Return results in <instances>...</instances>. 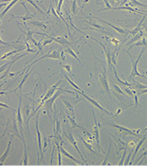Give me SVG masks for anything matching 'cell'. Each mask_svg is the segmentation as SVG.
Returning <instances> with one entry per match:
<instances>
[{
	"label": "cell",
	"mask_w": 147,
	"mask_h": 166,
	"mask_svg": "<svg viewBox=\"0 0 147 166\" xmlns=\"http://www.w3.org/2000/svg\"><path fill=\"white\" fill-rule=\"evenodd\" d=\"M147 93V88H145V89H142V90H139V91H136V95L137 96H143V94H146Z\"/></svg>",
	"instance_id": "obj_40"
},
{
	"label": "cell",
	"mask_w": 147,
	"mask_h": 166,
	"mask_svg": "<svg viewBox=\"0 0 147 166\" xmlns=\"http://www.w3.org/2000/svg\"><path fill=\"white\" fill-rule=\"evenodd\" d=\"M61 82H62V81H58V82H57L56 83V84L55 85H54L51 88H49L48 90H47V92H46L45 93V95H44V97H42V100H41V103L39 104V106H38L37 107V109L35 110V112L38 110H39V108L40 107H42L43 106V105H44V101H46V100H47L48 99H50V97L54 95V93H55V92H57V90L58 89V86L61 84Z\"/></svg>",
	"instance_id": "obj_4"
},
{
	"label": "cell",
	"mask_w": 147,
	"mask_h": 166,
	"mask_svg": "<svg viewBox=\"0 0 147 166\" xmlns=\"http://www.w3.org/2000/svg\"><path fill=\"white\" fill-rule=\"evenodd\" d=\"M0 1H1V3H3L4 1L5 2H9V1H12V0H0Z\"/></svg>",
	"instance_id": "obj_47"
},
{
	"label": "cell",
	"mask_w": 147,
	"mask_h": 166,
	"mask_svg": "<svg viewBox=\"0 0 147 166\" xmlns=\"http://www.w3.org/2000/svg\"><path fill=\"white\" fill-rule=\"evenodd\" d=\"M144 51H145V48H143V49L141 51L140 55H139V57H138V59H137L136 60H133V59H132V57H131V55L130 54V52H128V54H129V56H130V59H131V63H132V69H131V72H130V79H133V78L136 77V76L143 77V78L147 79V76H145V75L140 73V72H138V70H137L138 63H139V61H140V59H141V58H142V56H143V54Z\"/></svg>",
	"instance_id": "obj_3"
},
{
	"label": "cell",
	"mask_w": 147,
	"mask_h": 166,
	"mask_svg": "<svg viewBox=\"0 0 147 166\" xmlns=\"http://www.w3.org/2000/svg\"><path fill=\"white\" fill-rule=\"evenodd\" d=\"M68 116V119L69 120V122H71V125H72V127L73 128H77V129H81V130H82V131H86V129H85V128L83 127V126H82V125H80V124H78L76 122H75V120H74V117H71V116H69L68 114L67 115Z\"/></svg>",
	"instance_id": "obj_24"
},
{
	"label": "cell",
	"mask_w": 147,
	"mask_h": 166,
	"mask_svg": "<svg viewBox=\"0 0 147 166\" xmlns=\"http://www.w3.org/2000/svg\"><path fill=\"white\" fill-rule=\"evenodd\" d=\"M26 1H27V2H29V3H30L31 5H33V6L34 7V9H35V10H37L38 11H40V12H42V13L44 12V11H43V10H41V9H40V7H38V6L36 5V3H35V2L33 1V0H26Z\"/></svg>",
	"instance_id": "obj_36"
},
{
	"label": "cell",
	"mask_w": 147,
	"mask_h": 166,
	"mask_svg": "<svg viewBox=\"0 0 147 166\" xmlns=\"http://www.w3.org/2000/svg\"><path fill=\"white\" fill-rule=\"evenodd\" d=\"M78 135H79V137H80V139H81V140L82 141V143H83V144L85 145V147H86V148H88L89 150H91V151H92V152H94V153H95V150H94V149H92V146H91V145L89 144V143H87L86 141H85V140H84V139H83V138H82V137H81V135H80L79 134H78Z\"/></svg>",
	"instance_id": "obj_32"
},
{
	"label": "cell",
	"mask_w": 147,
	"mask_h": 166,
	"mask_svg": "<svg viewBox=\"0 0 147 166\" xmlns=\"http://www.w3.org/2000/svg\"><path fill=\"white\" fill-rule=\"evenodd\" d=\"M48 58H49V59H59V60H62V61H64V59L62 58V55H61V52H60V51H57V50L49 51L47 54H45V55L42 56L41 58L37 59L36 60H34V61H33L32 64H30L28 67H25L24 69L22 70V73L24 72L26 70L30 69V68H32V67H33V65H34L35 63H37V62L41 61V60H43L44 59H48Z\"/></svg>",
	"instance_id": "obj_2"
},
{
	"label": "cell",
	"mask_w": 147,
	"mask_h": 166,
	"mask_svg": "<svg viewBox=\"0 0 147 166\" xmlns=\"http://www.w3.org/2000/svg\"><path fill=\"white\" fill-rule=\"evenodd\" d=\"M76 92L77 93H79L80 95H82L83 97H84V99H87L91 104H92V105H94V106H95L96 108H98L100 110H102V111H104V112H106V114H109V115H112V113L111 112H109V111H107L106 109H104L103 108V106H101V105H100L95 99H92V97H89L88 95H86V94H85L83 91H82V90H76Z\"/></svg>",
	"instance_id": "obj_7"
},
{
	"label": "cell",
	"mask_w": 147,
	"mask_h": 166,
	"mask_svg": "<svg viewBox=\"0 0 147 166\" xmlns=\"http://www.w3.org/2000/svg\"><path fill=\"white\" fill-rule=\"evenodd\" d=\"M145 13H146V14H147V11H146V12H145Z\"/></svg>",
	"instance_id": "obj_52"
},
{
	"label": "cell",
	"mask_w": 147,
	"mask_h": 166,
	"mask_svg": "<svg viewBox=\"0 0 147 166\" xmlns=\"http://www.w3.org/2000/svg\"><path fill=\"white\" fill-rule=\"evenodd\" d=\"M20 106H21V97H20V102H19V108H18V110H17L16 119H17V123H18V124H19V127L20 128L21 131L23 132V130H24V127H23V122H22V117H21Z\"/></svg>",
	"instance_id": "obj_16"
},
{
	"label": "cell",
	"mask_w": 147,
	"mask_h": 166,
	"mask_svg": "<svg viewBox=\"0 0 147 166\" xmlns=\"http://www.w3.org/2000/svg\"><path fill=\"white\" fill-rule=\"evenodd\" d=\"M10 146H11V140H9V145H7V149H6V151H5V153L2 155V157L0 158V164H4V162H5V161H6V159H7V155H9V149H10Z\"/></svg>",
	"instance_id": "obj_25"
},
{
	"label": "cell",
	"mask_w": 147,
	"mask_h": 166,
	"mask_svg": "<svg viewBox=\"0 0 147 166\" xmlns=\"http://www.w3.org/2000/svg\"><path fill=\"white\" fill-rule=\"evenodd\" d=\"M61 154H62V153H61V151L58 149V152H57V164L58 165L62 164V163H61Z\"/></svg>",
	"instance_id": "obj_43"
},
{
	"label": "cell",
	"mask_w": 147,
	"mask_h": 166,
	"mask_svg": "<svg viewBox=\"0 0 147 166\" xmlns=\"http://www.w3.org/2000/svg\"><path fill=\"white\" fill-rule=\"evenodd\" d=\"M22 138V141H23V146H24V155H23V159L20 161V164H24V165H28L29 164V162H28V148H27V144L24 140V138Z\"/></svg>",
	"instance_id": "obj_19"
},
{
	"label": "cell",
	"mask_w": 147,
	"mask_h": 166,
	"mask_svg": "<svg viewBox=\"0 0 147 166\" xmlns=\"http://www.w3.org/2000/svg\"><path fill=\"white\" fill-rule=\"evenodd\" d=\"M143 32L141 30V31L139 32L137 34H135V35L132 37V38H131V39L125 45V46H130V45H131V44L133 45L134 43H136V42H138V41H140V40L143 38Z\"/></svg>",
	"instance_id": "obj_18"
},
{
	"label": "cell",
	"mask_w": 147,
	"mask_h": 166,
	"mask_svg": "<svg viewBox=\"0 0 147 166\" xmlns=\"http://www.w3.org/2000/svg\"><path fill=\"white\" fill-rule=\"evenodd\" d=\"M92 116H94V119H95V127H94V135H95V141H96V145H97V148L100 152H101V146H100V134H99V124L97 123V120L95 118V114L94 110H92Z\"/></svg>",
	"instance_id": "obj_9"
},
{
	"label": "cell",
	"mask_w": 147,
	"mask_h": 166,
	"mask_svg": "<svg viewBox=\"0 0 147 166\" xmlns=\"http://www.w3.org/2000/svg\"><path fill=\"white\" fill-rule=\"evenodd\" d=\"M112 10H129V11H131V12H134V13H140L142 15H147L145 12H143L141 10H135L133 9L132 7H130L129 5H126V6H123V7H112Z\"/></svg>",
	"instance_id": "obj_15"
},
{
	"label": "cell",
	"mask_w": 147,
	"mask_h": 166,
	"mask_svg": "<svg viewBox=\"0 0 147 166\" xmlns=\"http://www.w3.org/2000/svg\"><path fill=\"white\" fill-rule=\"evenodd\" d=\"M65 52H67L68 54H69L71 56H72L75 59H77L78 60L79 62H81V60L79 59V58H78V56H77L75 53H74V51H73V49L71 48V47H68V48H66V49H65Z\"/></svg>",
	"instance_id": "obj_31"
},
{
	"label": "cell",
	"mask_w": 147,
	"mask_h": 166,
	"mask_svg": "<svg viewBox=\"0 0 147 166\" xmlns=\"http://www.w3.org/2000/svg\"><path fill=\"white\" fill-rule=\"evenodd\" d=\"M18 52H20V50H17V49H15V50H12V51L9 52V53H7V54H5L4 56H2V57H1V60H3V59H7V58H9V57H10L11 55H14V54H16V53H18Z\"/></svg>",
	"instance_id": "obj_35"
},
{
	"label": "cell",
	"mask_w": 147,
	"mask_h": 166,
	"mask_svg": "<svg viewBox=\"0 0 147 166\" xmlns=\"http://www.w3.org/2000/svg\"><path fill=\"white\" fill-rule=\"evenodd\" d=\"M146 131H147V127H146V128H145V129L143 130V132H146Z\"/></svg>",
	"instance_id": "obj_50"
},
{
	"label": "cell",
	"mask_w": 147,
	"mask_h": 166,
	"mask_svg": "<svg viewBox=\"0 0 147 166\" xmlns=\"http://www.w3.org/2000/svg\"><path fill=\"white\" fill-rule=\"evenodd\" d=\"M63 75H64L65 79H66V80H67V81H68V82L69 83V84H71V86H73V87H74L75 89H76V90H81V88H80V87H79L78 86H77V85L75 84V83H74V82H73L72 80H71V79H69V78H68V77L67 76L66 74H63Z\"/></svg>",
	"instance_id": "obj_34"
},
{
	"label": "cell",
	"mask_w": 147,
	"mask_h": 166,
	"mask_svg": "<svg viewBox=\"0 0 147 166\" xmlns=\"http://www.w3.org/2000/svg\"><path fill=\"white\" fill-rule=\"evenodd\" d=\"M144 73H147V72H144Z\"/></svg>",
	"instance_id": "obj_51"
},
{
	"label": "cell",
	"mask_w": 147,
	"mask_h": 166,
	"mask_svg": "<svg viewBox=\"0 0 147 166\" xmlns=\"http://www.w3.org/2000/svg\"><path fill=\"white\" fill-rule=\"evenodd\" d=\"M104 2H105L106 7H104V9H102V10H100V11H102V10H112V7H111L110 3L108 2V0H104Z\"/></svg>",
	"instance_id": "obj_37"
},
{
	"label": "cell",
	"mask_w": 147,
	"mask_h": 166,
	"mask_svg": "<svg viewBox=\"0 0 147 166\" xmlns=\"http://www.w3.org/2000/svg\"><path fill=\"white\" fill-rule=\"evenodd\" d=\"M61 100H62V102L65 104V106L67 107V109L68 110V111L71 112V114L73 115V117H75V115H74V107H75V105H76L77 103L81 101V99H78L76 101H74L73 103L71 102V101H68V100H67V99H65L64 97H61Z\"/></svg>",
	"instance_id": "obj_13"
},
{
	"label": "cell",
	"mask_w": 147,
	"mask_h": 166,
	"mask_svg": "<svg viewBox=\"0 0 147 166\" xmlns=\"http://www.w3.org/2000/svg\"><path fill=\"white\" fill-rule=\"evenodd\" d=\"M113 89L115 90L116 92H118L119 94H120V95H122V96H126V93L123 91V90L118 86V85H116V84H114L113 85Z\"/></svg>",
	"instance_id": "obj_33"
},
{
	"label": "cell",
	"mask_w": 147,
	"mask_h": 166,
	"mask_svg": "<svg viewBox=\"0 0 147 166\" xmlns=\"http://www.w3.org/2000/svg\"><path fill=\"white\" fill-rule=\"evenodd\" d=\"M72 13L74 15L77 14V4H76V0H73V4H72Z\"/></svg>",
	"instance_id": "obj_41"
},
{
	"label": "cell",
	"mask_w": 147,
	"mask_h": 166,
	"mask_svg": "<svg viewBox=\"0 0 147 166\" xmlns=\"http://www.w3.org/2000/svg\"><path fill=\"white\" fill-rule=\"evenodd\" d=\"M4 6H7V4H4V3H1V7H4Z\"/></svg>",
	"instance_id": "obj_49"
},
{
	"label": "cell",
	"mask_w": 147,
	"mask_h": 166,
	"mask_svg": "<svg viewBox=\"0 0 147 166\" xmlns=\"http://www.w3.org/2000/svg\"><path fill=\"white\" fill-rule=\"evenodd\" d=\"M134 99H135V105H136V107H138V106H139V100H138L139 96H137V95L135 94V95H134Z\"/></svg>",
	"instance_id": "obj_46"
},
{
	"label": "cell",
	"mask_w": 147,
	"mask_h": 166,
	"mask_svg": "<svg viewBox=\"0 0 147 166\" xmlns=\"http://www.w3.org/2000/svg\"><path fill=\"white\" fill-rule=\"evenodd\" d=\"M63 68H64V69H65L67 72H68L69 73H71V75H73L72 71H71V65H65V66H63Z\"/></svg>",
	"instance_id": "obj_42"
},
{
	"label": "cell",
	"mask_w": 147,
	"mask_h": 166,
	"mask_svg": "<svg viewBox=\"0 0 147 166\" xmlns=\"http://www.w3.org/2000/svg\"><path fill=\"white\" fill-rule=\"evenodd\" d=\"M143 30H144V31H145V32L147 33V25H145V26L143 27Z\"/></svg>",
	"instance_id": "obj_48"
},
{
	"label": "cell",
	"mask_w": 147,
	"mask_h": 166,
	"mask_svg": "<svg viewBox=\"0 0 147 166\" xmlns=\"http://www.w3.org/2000/svg\"><path fill=\"white\" fill-rule=\"evenodd\" d=\"M65 137H66V138H67V140L71 143V144L72 145V146H74V148H76V150L77 151H78V153L80 154V156H81V158H82V162H84V163H86L87 162H86V160L84 159V157H83V155H82V153L81 152V150L78 148V146H77V143H76V140H75V138H74V137H73V135H72V133L71 132V130H68V134H66L65 133Z\"/></svg>",
	"instance_id": "obj_8"
},
{
	"label": "cell",
	"mask_w": 147,
	"mask_h": 166,
	"mask_svg": "<svg viewBox=\"0 0 147 166\" xmlns=\"http://www.w3.org/2000/svg\"><path fill=\"white\" fill-rule=\"evenodd\" d=\"M131 89L135 90V91H139V90H142V89H145L147 88V86H144L141 83H138L137 81H134L132 84H131V86H130Z\"/></svg>",
	"instance_id": "obj_22"
},
{
	"label": "cell",
	"mask_w": 147,
	"mask_h": 166,
	"mask_svg": "<svg viewBox=\"0 0 147 166\" xmlns=\"http://www.w3.org/2000/svg\"><path fill=\"white\" fill-rule=\"evenodd\" d=\"M129 6L130 7H145V9H147V6L139 2L138 0H130L129 2Z\"/></svg>",
	"instance_id": "obj_27"
},
{
	"label": "cell",
	"mask_w": 147,
	"mask_h": 166,
	"mask_svg": "<svg viewBox=\"0 0 147 166\" xmlns=\"http://www.w3.org/2000/svg\"><path fill=\"white\" fill-rule=\"evenodd\" d=\"M103 67V72L100 74V77H99V82H100V85L103 87V89H105V91L110 95V88H109V84H108V77H107V72L106 70V67L104 65H102Z\"/></svg>",
	"instance_id": "obj_5"
},
{
	"label": "cell",
	"mask_w": 147,
	"mask_h": 166,
	"mask_svg": "<svg viewBox=\"0 0 147 166\" xmlns=\"http://www.w3.org/2000/svg\"><path fill=\"white\" fill-rule=\"evenodd\" d=\"M0 106H1V107H5V108H7V109H9V110H14V111H15V110H14L13 108H11V107H9V106H7V105L4 104L3 102H0Z\"/></svg>",
	"instance_id": "obj_45"
},
{
	"label": "cell",
	"mask_w": 147,
	"mask_h": 166,
	"mask_svg": "<svg viewBox=\"0 0 147 166\" xmlns=\"http://www.w3.org/2000/svg\"><path fill=\"white\" fill-rule=\"evenodd\" d=\"M29 23L33 24L36 27H38L42 31H45V30H47V27H46L45 23L44 21H40V20H29Z\"/></svg>",
	"instance_id": "obj_20"
},
{
	"label": "cell",
	"mask_w": 147,
	"mask_h": 166,
	"mask_svg": "<svg viewBox=\"0 0 147 166\" xmlns=\"http://www.w3.org/2000/svg\"><path fill=\"white\" fill-rule=\"evenodd\" d=\"M147 16V15H144V16L142 18V20H141V21L140 22H139V24L133 29V30H131V31H130V35H132V36H134L135 34H137L139 32H140L141 31V30H142V25H143V22L144 21V20H145V17Z\"/></svg>",
	"instance_id": "obj_21"
},
{
	"label": "cell",
	"mask_w": 147,
	"mask_h": 166,
	"mask_svg": "<svg viewBox=\"0 0 147 166\" xmlns=\"http://www.w3.org/2000/svg\"><path fill=\"white\" fill-rule=\"evenodd\" d=\"M89 38H91V39H92L94 41H95L96 43H98L100 46H101L102 48H103V49L105 50V53H106V59H107V63H108V65H109V67L112 69V66H113V64H112V52L110 51V50H108L106 48V46L103 44V43H101V42H99V41H97L96 39H95L94 37H91V36H89Z\"/></svg>",
	"instance_id": "obj_11"
},
{
	"label": "cell",
	"mask_w": 147,
	"mask_h": 166,
	"mask_svg": "<svg viewBox=\"0 0 147 166\" xmlns=\"http://www.w3.org/2000/svg\"><path fill=\"white\" fill-rule=\"evenodd\" d=\"M107 124H110V126H112V127L117 128V129H119L121 132H125V133H127L129 135H134V137H139V135L137 133H135L134 131L130 130L129 128H127L125 126H122V125H119V124H113V123H111V124L110 123H107Z\"/></svg>",
	"instance_id": "obj_12"
},
{
	"label": "cell",
	"mask_w": 147,
	"mask_h": 166,
	"mask_svg": "<svg viewBox=\"0 0 147 166\" xmlns=\"http://www.w3.org/2000/svg\"><path fill=\"white\" fill-rule=\"evenodd\" d=\"M39 114H37L36 116V121H35V129H36V133H37V140H38V153L40 154L42 160L44 162V151L42 148V137H41V133L39 131Z\"/></svg>",
	"instance_id": "obj_6"
},
{
	"label": "cell",
	"mask_w": 147,
	"mask_h": 166,
	"mask_svg": "<svg viewBox=\"0 0 147 166\" xmlns=\"http://www.w3.org/2000/svg\"><path fill=\"white\" fill-rule=\"evenodd\" d=\"M23 22H24V25H25V27H26V29H27V34H26V35H27V40L32 41V42L33 43L34 46L37 47V46H38V42H36V41L33 38V34H37V32L31 31V29H29V27H28L27 24L25 23V21H23Z\"/></svg>",
	"instance_id": "obj_17"
},
{
	"label": "cell",
	"mask_w": 147,
	"mask_h": 166,
	"mask_svg": "<svg viewBox=\"0 0 147 166\" xmlns=\"http://www.w3.org/2000/svg\"><path fill=\"white\" fill-rule=\"evenodd\" d=\"M131 156H132V150H130L129 155L127 156V159L125 160L124 162V164L125 165H128V164H130V159H131Z\"/></svg>",
	"instance_id": "obj_38"
},
{
	"label": "cell",
	"mask_w": 147,
	"mask_h": 166,
	"mask_svg": "<svg viewBox=\"0 0 147 166\" xmlns=\"http://www.w3.org/2000/svg\"><path fill=\"white\" fill-rule=\"evenodd\" d=\"M53 40L55 41V42H57V43H58L59 45H61V46L66 47V48L71 46V43L67 39V37H64V36L53 37Z\"/></svg>",
	"instance_id": "obj_14"
},
{
	"label": "cell",
	"mask_w": 147,
	"mask_h": 166,
	"mask_svg": "<svg viewBox=\"0 0 147 166\" xmlns=\"http://www.w3.org/2000/svg\"><path fill=\"white\" fill-rule=\"evenodd\" d=\"M32 73V71H29V69L27 70V72H26V73H25V75L24 76L22 77V79H21V81H20V85H19V86L16 88V89H14V92H16L17 90H20V88L22 87V86L24 85V83L26 82V80L28 79V77L30 76V74Z\"/></svg>",
	"instance_id": "obj_23"
},
{
	"label": "cell",
	"mask_w": 147,
	"mask_h": 166,
	"mask_svg": "<svg viewBox=\"0 0 147 166\" xmlns=\"http://www.w3.org/2000/svg\"><path fill=\"white\" fill-rule=\"evenodd\" d=\"M145 45H147V41H146V39L144 38V37H143L142 38V41H139V42H136V43H134L132 46H130V48H129V49H128V52L133 47H137V46H145Z\"/></svg>",
	"instance_id": "obj_30"
},
{
	"label": "cell",
	"mask_w": 147,
	"mask_h": 166,
	"mask_svg": "<svg viewBox=\"0 0 147 166\" xmlns=\"http://www.w3.org/2000/svg\"><path fill=\"white\" fill-rule=\"evenodd\" d=\"M122 89H123V91L130 97H134V95L136 94L135 90H132L130 86H122Z\"/></svg>",
	"instance_id": "obj_29"
},
{
	"label": "cell",
	"mask_w": 147,
	"mask_h": 166,
	"mask_svg": "<svg viewBox=\"0 0 147 166\" xmlns=\"http://www.w3.org/2000/svg\"><path fill=\"white\" fill-rule=\"evenodd\" d=\"M99 20H101L102 22H104L105 24H106V25H108V26H110L111 28H113L115 31H117L118 33H119L120 34H123V35H125V36H128V35H130V31H129V30H124V29H122V28H120V27H119V26H116V25H114V24H111L110 22H108L107 20H103V19H98Z\"/></svg>",
	"instance_id": "obj_10"
},
{
	"label": "cell",
	"mask_w": 147,
	"mask_h": 166,
	"mask_svg": "<svg viewBox=\"0 0 147 166\" xmlns=\"http://www.w3.org/2000/svg\"><path fill=\"white\" fill-rule=\"evenodd\" d=\"M89 23L90 24H92L94 27H95V28H98V29H102V26L101 25H99V24H96V23H95V22H92V21H89Z\"/></svg>",
	"instance_id": "obj_44"
},
{
	"label": "cell",
	"mask_w": 147,
	"mask_h": 166,
	"mask_svg": "<svg viewBox=\"0 0 147 166\" xmlns=\"http://www.w3.org/2000/svg\"><path fill=\"white\" fill-rule=\"evenodd\" d=\"M20 1V0H12V1L9 4V5H7V7H6V9H5V10L4 11H2V13H1V19L5 16V15H6V13L7 12V11H9L10 9H11V7L15 5V4H16V3H18Z\"/></svg>",
	"instance_id": "obj_28"
},
{
	"label": "cell",
	"mask_w": 147,
	"mask_h": 166,
	"mask_svg": "<svg viewBox=\"0 0 147 166\" xmlns=\"http://www.w3.org/2000/svg\"><path fill=\"white\" fill-rule=\"evenodd\" d=\"M69 93V94H75L76 95V93L75 92H73V91H69V90H66V89H63V88H58L57 90V92L54 94L50 99H48L46 101H44V108H45V110H46V111H47V113H48V115H50V111L52 110V106H53V104H54V102H55V100L57 99V97H58L62 93Z\"/></svg>",
	"instance_id": "obj_1"
},
{
	"label": "cell",
	"mask_w": 147,
	"mask_h": 166,
	"mask_svg": "<svg viewBox=\"0 0 147 166\" xmlns=\"http://www.w3.org/2000/svg\"><path fill=\"white\" fill-rule=\"evenodd\" d=\"M126 151H127V148H124V153H123V156H122V159H121V161L119 162V165H123V164H124V161H125V157L127 156V155H126Z\"/></svg>",
	"instance_id": "obj_39"
},
{
	"label": "cell",
	"mask_w": 147,
	"mask_h": 166,
	"mask_svg": "<svg viewBox=\"0 0 147 166\" xmlns=\"http://www.w3.org/2000/svg\"><path fill=\"white\" fill-rule=\"evenodd\" d=\"M145 139H146V137H143L140 140V142H139V144L137 145V147H136V148H135V150H134V152H133V154H132V161H131L130 164H132V162H133V160H134V158H135L137 152L139 151V149L141 148V147H142V145L143 144V142L145 141Z\"/></svg>",
	"instance_id": "obj_26"
}]
</instances>
